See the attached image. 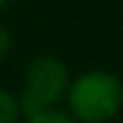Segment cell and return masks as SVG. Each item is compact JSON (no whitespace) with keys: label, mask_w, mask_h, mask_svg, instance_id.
<instances>
[{"label":"cell","mask_w":123,"mask_h":123,"mask_svg":"<svg viewBox=\"0 0 123 123\" xmlns=\"http://www.w3.org/2000/svg\"><path fill=\"white\" fill-rule=\"evenodd\" d=\"M67 90L69 108L80 123H105L123 105V85L108 72H87Z\"/></svg>","instance_id":"1"},{"label":"cell","mask_w":123,"mask_h":123,"mask_svg":"<svg viewBox=\"0 0 123 123\" xmlns=\"http://www.w3.org/2000/svg\"><path fill=\"white\" fill-rule=\"evenodd\" d=\"M69 87V72L67 64L56 56H38L31 62L26 80H23V92H21V113L38 115L62 103V98L67 95Z\"/></svg>","instance_id":"2"},{"label":"cell","mask_w":123,"mask_h":123,"mask_svg":"<svg viewBox=\"0 0 123 123\" xmlns=\"http://www.w3.org/2000/svg\"><path fill=\"white\" fill-rule=\"evenodd\" d=\"M8 49H10V31L5 26H0V59L8 54Z\"/></svg>","instance_id":"5"},{"label":"cell","mask_w":123,"mask_h":123,"mask_svg":"<svg viewBox=\"0 0 123 123\" xmlns=\"http://www.w3.org/2000/svg\"><path fill=\"white\" fill-rule=\"evenodd\" d=\"M10 3H13V0H0V10H3V8H8Z\"/></svg>","instance_id":"6"},{"label":"cell","mask_w":123,"mask_h":123,"mask_svg":"<svg viewBox=\"0 0 123 123\" xmlns=\"http://www.w3.org/2000/svg\"><path fill=\"white\" fill-rule=\"evenodd\" d=\"M28 123H77L74 118H69L67 113H62V110H46V113H38V115H31Z\"/></svg>","instance_id":"4"},{"label":"cell","mask_w":123,"mask_h":123,"mask_svg":"<svg viewBox=\"0 0 123 123\" xmlns=\"http://www.w3.org/2000/svg\"><path fill=\"white\" fill-rule=\"evenodd\" d=\"M21 115V105L10 92L0 90V123H18Z\"/></svg>","instance_id":"3"}]
</instances>
